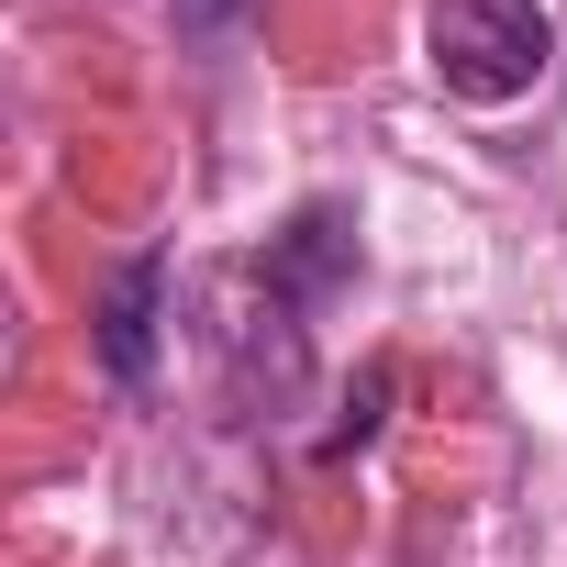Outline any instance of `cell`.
<instances>
[{
    "instance_id": "cell-2",
    "label": "cell",
    "mask_w": 567,
    "mask_h": 567,
    "mask_svg": "<svg viewBox=\"0 0 567 567\" xmlns=\"http://www.w3.org/2000/svg\"><path fill=\"white\" fill-rule=\"evenodd\" d=\"M423 56H434V79L456 101L501 112V101H523L556 68V12L545 0H434L423 12Z\"/></svg>"
},
{
    "instance_id": "cell-3",
    "label": "cell",
    "mask_w": 567,
    "mask_h": 567,
    "mask_svg": "<svg viewBox=\"0 0 567 567\" xmlns=\"http://www.w3.org/2000/svg\"><path fill=\"white\" fill-rule=\"evenodd\" d=\"M156 323H167V256H123L112 290H101V368L123 390L156 379Z\"/></svg>"
},
{
    "instance_id": "cell-1",
    "label": "cell",
    "mask_w": 567,
    "mask_h": 567,
    "mask_svg": "<svg viewBox=\"0 0 567 567\" xmlns=\"http://www.w3.org/2000/svg\"><path fill=\"white\" fill-rule=\"evenodd\" d=\"M200 312H212V323H200V346H212V368H223V401H234V412H290V401H301V379H312V334H301V301L278 290L256 256L212 278Z\"/></svg>"
},
{
    "instance_id": "cell-4",
    "label": "cell",
    "mask_w": 567,
    "mask_h": 567,
    "mask_svg": "<svg viewBox=\"0 0 567 567\" xmlns=\"http://www.w3.org/2000/svg\"><path fill=\"white\" fill-rule=\"evenodd\" d=\"M256 267H267L278 290H290V301L312 312V301L334 290V278L357 267V223H346V200H312V212H301L290 234H267V256H256Z\"/></svg>"
}]
</instances>
